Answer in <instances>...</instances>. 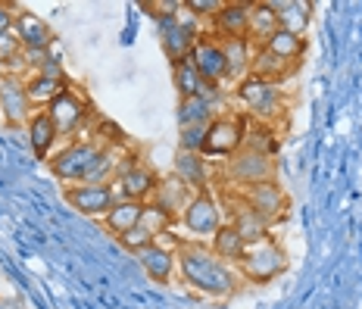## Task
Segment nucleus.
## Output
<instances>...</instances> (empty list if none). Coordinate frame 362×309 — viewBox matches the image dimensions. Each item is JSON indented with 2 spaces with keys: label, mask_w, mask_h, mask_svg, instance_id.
<instances>
[{
  "label": "nucleus",
  "mask_w": 362,
  "mask_h": 309,
  "mask_svg": "<svg viewBox=\"0 0 362 309\" xmlns=\"http://www.w3.org/2000/svg\"><path fill=\"white\" fill-rule=\"evenodd\" d=\"M247 10L250 4L244 0H225L222 10L209 19L216 41H228V37H247Z\"/></svg>",
  "instance_id": "16"
},
{
  "label": "nucleus",
  "mask_w": 362,
  "mask_h": 309,
  "mask_svg": "<svg viewBox=\"0 0 362 309\" xmlns=\"http://www.w3.org/2000/svg\"><path fill=\"white\" fill-rule=\"evenodd\" d=\"M6 66L10 69H22L25 66V50H22L19 37L16 35H0V69L6 72Z\"/></svg>",
  "instance_id": "34"
},
{
  "label": "nucleus",
  "mask_w": 362,
  "mask_h": 309,
  "mask_svg": "<svg viewBox=\"0 0 362 309\" xmlns=\"http://www.w3.org/2000/svg\"><path fill=\"white\" fill-rule=\"evenodd\" d=\"M175 222H178V218H172L169 213H165V209L156 206L153 200H147V203H144V216H141V225H144V228H147L156 240L169 235L172 225H175Z\"/></svg>",
  "instance_id": "33"
},
{
  "label": "nucleus",
  "mask_w": 362,
  "mask_h": 309,
  "mask_svg": "<svg viewBox=\"0 0 362 309\" xmlns=\"http://www.w3.org/2000/svg\"><path fill=\"white\" fill-rule=\"evenodd\" d=\"M32 100L25 91V78L19 72H0V119L10 128L28 125L32 119Z\"/></svg>",
  "instance_id": "8"
},
{
  "label": "nucleus",
  "mask_w": 362,
  "mask_h": 309,
  "mask_svg": "<svg viewBox=\"0 0 362 309\" xmlns=\"http://www.w3.org/2000/svg\"><path fill=\"white\" fill-rule=\"evenodd\" d=\"M25 134H28V144H32V153L37 160H50V156H54L59 132H57V125L50 122L47 110L32 112V119H28V125H25Z\"/></svg>",
  "instance_id": "19"
},
{
  "label": "nucleus",
  "mask_w": 362,
  "mask_h": 309,
  "mask_svg": "<svg viewBox=\"0 0 362 309\" xmlns=\"http://www.w3.org/2000/svg\"><path fill=\"white\" fill-rule=\"evenodd\" d=\"M203 147H206V125L178 128V150H185V153H203Z\"/></svg>",
  "instance_id": "36"
},
{
  "label": "nucleus",
  "mask_w": 362,
  "mask_h": 309,
  "mask_svg": "<svg viewBox=\"0 0 362 309\" xmlns=\"http://www.w3.org/2000/svg\"><path fill=\"white\" fill-rule=\"evenodd\" d=\"M187 59H191V66L197 69V75L203 81L218 85V88L225 85V78H228V69H225V54H222V44H218L213 35H200Z\"/></svg>",
  "instance_id": "13"
},
{
  "label": "nucleus",
  "mask_w": 362,
  "mask_h": 309,
  "mask_svg": "<svg viewBox=\"0 0 362 309\" xmlns=\"http://www.w3.org/2000/svg\"><path fill=\"white\" fill-rule=\"evenodd\" d=\"M172 85H175L178 100H181V97H197L200 88L206 85V81L197 75V69L191 66V59H185V63L172 66Z\"/></svg>",
  "instance_id": "32"
},
{
  "label": "nucleus",
  "mask_w": 362,
  "mask_h": 309,
  "mask_svg": "<svg viewBox=\"0 0 362 309\" xmlns=\"http://www.w3.org/2000/svg\"><path fill=\"white\" fill-rule=\"evenodd\" d=\"M235 100L250 112L253 122H266L275 125L284 116V94L281 85H272V81L259 78V75H247L244 81L235 85Z\"/></svg>",
  "instance_id": "4"
},
{
  "label": "nucleus",
  "mask_w": 362,
  "mask_h": 309,
  "mask_svg": "<svg viewBox=\"0 0 362 309\" xmlns=\"http://www.w3.org/2000/svg\"><path fill=\"white\" fill-rule=\"evenodd\" d=\"M138 262H141V269H144V275L150 278V281H156V284H169L172 275H175V269H178L175 250L163 247L160 240H156L153 247H147V250L138 256Z\"/></svg>",
  "instance_id": "21"
},
{
  "label": "nucleus",
  "mask_w": 362,
  "mask_h": 309,
  "mask_svg": "<svg viewBox=\"0 0 362 309\" xmlns=\"http://www.w3.org/2000/svg\"><path fill=\"white\" fill-rule=\"evenodd\" d=\"M278 28H281V22H278L269 0H253L250 10H247V41L253 47H262Z\"/></svg>",
  "instance_id": "20"
},
{
  "label": "nucleus",
  "mask_w": 362,
  "mask_h": 309,
  "mask_svg": "<svg viewBox=\"0 0 362 309\" xmlns=\"http://www.w3.org/2000/svg\"><path fill=\"white\" fill-rule=\"evenodd\" d=\"M216 116H218V110L213 107V103L203 100V97H181V100H178V110H175L178 128H187V125H209Z\"/></svg>",
  "instance_id": "29"
},
{
  "label": "nucleus",
  "mask_w": 362,
  "mask_h": 309,
  "mask_svg": "<svg viewBox=\"0 0 362 309\" xmlns=\"http://www.w3.org/2000/svg\"><path fill=\"white\" fill-rule=\"evenodd\" d=\"M100 147L103 144H97V141H90V138H85V141H69L63 150H57L54 156H50V172L63 182L66 187L69 185H81L88 178V169L94 165V160H97V153H100Z\"/></svg>",
  "instance_id": "6"
},
{
  "label": "nucleus",
  "mask_w": 362,
  "mask_h": 309,
  "mask_svg": "<svg viewBox=\"0 0 362 309\" xmlns=\"http://www.w3.org/2000/svg\"><path fill=\"white\" fill-rule=\"evenodd\" d=\"M244 150H253V153H262V156H275V150H278L275 128L266 125V122H253V125H247Z\"/></svg>",
  "instance_id": "31"
},
{
  "label": "nucleus",
  "mask_w": 362,
  "mask_h": 309,
  "mask_svg": "<svg viewBox=\"0 0 362 309\" xmlns=\"http://www.w3.org/2000/svg\"><path fill=\"white\" fill-rule=\"evenodd\" d=\"M225 0H185V6L194 13L197 19H213L218 10H222Z\"/></svg>",
  "instance_id": "37"
},
{
  "label": "nucleus",
  "mask_w": 362,
  "mask_h": 309,
  "mask_svg": "<svg viewBox=\"0 0 362 309\" xmlns=\"http://www.w3.org/2000/svg\"><path fill=\"white\" fill-rule=\"evenodd\" d=\"M175 262L178 272L185 278L187 288H194L203 297H231L240 288V275L235 266L222 262L200 240H187L175 247Z\"/></svg>",
  "instance_id": "1"
},
{
  "label": "nucleus",
  "mask_w": 362,
  "mask_h": 309,
  "mask_svg": "<svg viewBox=\"0 0 362 309\" xmlns=\"http://www.w3.org/2000/svg\"><path fill=\"white\" fill-rule=\"evenodd\" d=\"M141 216H144V203H138V200H116L110 213L103 216V222H107V228L119 238L122 231L141 225Z\"/></svg>",
  "instance_id": "28"
},
{
  "label": "nucleus",
  "mask_w": 362,
  "mask_h": 309,
  "mask_svg": "<svg viewBox=\"0 0 362 309\" xmlns=\"http://www.w3.org/2000/svg\"><path fill=\"white\" fill-rule=\"evenodd\" d=\"M66 88H69L66 81L47 78V75H37V72L25 75V91H28V100H32V107H37V110H47L50 103H54L57 97L66 91Z\"/></svg>",
  "instance_id": "26"
},
{
  "label": "nucleus",
  "mask_w": 362,
  "mask_h": 309,
  "mask_svg": "<svg viewBox=\"0 0 362 309\" xmlns=\"http://www.w3.org/2000/svg\"><path fill=\"white\" fill-rule=\"evenodd\" d=\"M218 44H222V54H225V69H228L225 81H231V85L244 81L253 66V44L247 37H228V41H218Z\"/></svg>",
  "instance_id": "22"
},
{
  "label": "nucleus",
  "mask_w": 362,
  "mask_h": 309,
  "mask_svg": "<svg viewBox=\"0 0 362 309\" xmlns=\"http://www.w3.org/2000/svg\"><path fill=\"white\" fill-rule=\"evenodd\" d=\"M37 75H47V78H57V81H66V72H63V63H59V57L47 54L41 59V66L35 69Z\"/></svg>",
  "instance_id": "38"
},
{
  "label": "nucleus",
  "mask_w": 362,
  "mask_h": 309,
  "mask_svg": "<svg viewBox=\"0 0 362 309\" xmlns=\"http://www.w3.org/2000/svg\"><path fill=\"white\" fill-rule=\"evenodd\" d=\"M194 238H213L222 228V203L213 197V191H200L194 194V200L187 203V209L178 218Z\"/></svg>",
  "instance_id": "11"
},
{
  "label": "nucleus",
  "mask_w": 362,
  "mask_h": 309,
  "mask_svg": "<svg viewBox=\"0 0 362 309\" xmlns=\"http://www.w3.org/2000/svg\"><path fill=\"white\" fill-rule=\"evenodd\" d=\"M244 138H247V119L231 116V112H218L213 122L206 125L203 156L206 160H231L235 153L244 150Z\"/></svg>",
  "instance_id": "5"
},
{
  "label": "nucleus",
  "mask_w": 362,
  "mask_h": 309,
  "mask_svg": "<svg viewBox=\"0 0 362 309\" xmlns=\"http://www.w3.org/2000/svg\"><path fill=\"white\" fill-rule=\"evenodd\" d=\"M272 10H275L278 22H281V28H288L293 35H306L309 28V13H313V6L303 4V0H269Z\"/></svg>",
  "instance_id": "25"
},
{
  "label": "nucleus",
  "mask_w": 362,
  "mask_h": 309,
  "mask_svg": "<svg viewBox=\"0 0 362 309\" xmlns=\"http://www.w3.org/2000/svg\"><path fill=\"white\" fill-rule=\"evenodd\" d=\"M47 116H50V122L57 125L59 138H75V134H78L81 128L88 125L90 107H88V100H85V97H81L78 91L66 88V91L59 94L57 100L47 107Z\"/></svg>",
  "instance_id": "10"
},
{
  "label": "nucleus",
  "mask_w": 362,
  "mask_h": 309,
  "mask_svg": "<svg viewBox=\"0 0 362 309\" xmlns=\"http://www.w3.org/2000/svg\"><path fill=\"white\" fill-rule=\"evenodd\" d=\"M13 35L19 37V44H22L25 54H47V50L54 47V41H57L54 28H50L47 22L37 16V13H32V10H19L16 13V28H13Z\"/></svg>",
  "instance_id": "14"
},
{
  "label": "nucleus",
  "mask_w": 362,
  "mask_h": 309,
  "mask_svg": "<svg viewBox=\"0 0 362 309\" xmlns=\"http://www.w3.org/2000/svg\"><path fill=\"white\" fill-rule=\"evenodd\" d=\"M119 244H122V250H128L132 256H141L147 250V247H153L156 244V238L150 235V231L144 228V225H134V228H128V231H122V235L116 238Z\"/></svg>",
  "instance_id": "35"
},
{
  "label": "nucleus",
  "mask_w": 362,
  "mask_h": 309,
  "mask_svg": "<svg viewBox=\"0 0 362 309\" xmlns=\"http://www.w3.org/2000/svg\"><path fill=\"white\" fill-rule=\"evenodd\" d=\"M156 185H160V175H156L150 165L141 163V165H134L132 172H125V175L116 182V197H119V200L147 203V200H153Z\"/></svg>",
  "instance_id": "15"
},
{
  "label": "nucleus",
  "mask_w": 362,
  "mask_h": 309,
  "mask_svg": "<svg viewBox=\"0 0 362 309\" xmlns=\"http://www.w3.org/2000/svg\"><path fill=\"white\" fill-rule=\"evenodd\" d=\"M231 225H235L238 235L244 238V244H256V240L272 235V225L256 213L253 206H247L240 194H238V206H235V216H231Z\"/></svg>",
  "instance_id": "23"
},
{
  "label": "nucleus",
  "mask_w": 362,
  "mask_h": 309,
  "mask_svg": "<svg viewBox=\"0 0 362 309\" xmlns=\"http://www.w3.org/2000/svg\"><path fill=\"white\" fill-rule=\"evenodd\" d=\"M200 22L191 10H187L185 4H178L175 13H163V16H156V35H160V47L165 59H169L172 66L185 63L187 57H191L194 44H197V37L203 35L200 32Z\"/></svg>",
  "instance_id": "2"
},
{
  "label": "nucleus",
  "mask_w": 362,
  "mask_h": 309,
  "mask_svg": "<svg viewBox=\"0 0 362 309\" xmlns=\"http://www.w3.org/2000/svg\"><path fill=\"white\" fill-rule=\"evenodd\" d=\"M244 238L238 235V228L231 222H225L222 228L216 231L213 238H209V250H213L222 262H228V266H235V262L240 260V253H244Z\"/></svg>",
  "instance_id": "27"
},
{
  "label": "nucleus",
  "mask_w": 362,
  "mask_h": 309,
  "mask_svg": "<svg viewBox=\"0 0 362 309\" xmlns=\"http://www.w3.org/2000/svg\"><path fill=\"white\" fill-rule=\"evenodd\" d=\"M172 175H178L181 182L194 191H209V178H213V163L203 153H185L178 150L175 153V165H172Z\"/></svg>",
  "instance_id": "17"
},
{
  "label": "nucleus",
  "mask_w": 362,
  "mask_h": 309,
  "mask_svg": "<svg viewBox=\"0 0 362 309\" xmlns=\"http://www.w3.org/2000/svg\"><path fill=\"white\" fill-rule=\"evenodd\" d=\"M297 63H288V59L269 54L266 47H253V66H250V75H259V78L272 81V85H284V81L293 75Z\"/></svg>",
  "instance_id": "24"
},
{
  "label": "nucleus",
  "mask_w": 362,
  "mask_h": 309,
  "mask_svg": "<svg viewBox=\"0 0 362 309\" xmlns=\"http://www.w3.org/2000/svg\"><path fill=\"white\" fill-rule=\"evenodd\" d=\"M16 6L13 4H0V35H10L16 28Z\"/></svg>",
  "instance_id": "39"
},
{
  "label": "nucleus",
  "mask_w": 362,
  "mask_h": 309,
  "mask_svg": "<svg viewBox=\"0 0 362 309\" xmlns=\"http://www.w3.org/2000/svg\"><path fill=\"white\" fill-rule=\"evenodd\" d=\"M0 309H19V303H13V300H6V303H0Z\"/></svg>",
  "instance_id": "40"
},
{
  "label": "nucleus",
  "mask_w": 362,
  "mask_h": 309,
  "mask_svg": "<svg viewBox=\"0 0 362 309\" xmlns=\"http://www.w3.org/2000/svg\"><path fill=\"white\" fill-rule=\"evenodd\" d=\"M194 187H187L178 175H163L160 185H156V194H153V203L160 209H165L172 218H181V213L187 209V203L194 200Z\"/></svg>",
  "instance_id": "18"
},
{
  "label": "nucleus",
  "mask_w": 362,
  "mask_h": 309,
  "mask_svg": "<svg viewBox=\"0 0 362 309\" xmlns=\"http://www.w3.org/2000/svg\"><path fill=\"white\" fill-rule=\"evenodd\" d=\"M240 197H244L247 206H253L256 213L266 218L269 225L281 222L291 209L288 191H284L278 182H262V185H253V187H240Z\"/></svg>",
  "instance_id": "12"
},
{
  "label": "nucleus",
  "mask_w": 362,
  "mask_h": 309,
  "mask_svg": "<svg viewBox=\"0 0 362 309\" xmlns=\"http://www.w3.org/2000/svg\"><path fill=\"white\" fill-rule=\"evenodd\" d=\"M262 47H266L269 54L288 59V63H300L303 54H306V37L303 35H293V32H288V28H278V32L272 35Z\"/></svg>",
  "instance_id": "30"
},
{
  "label": "nucleus",
  "mask_w": 362,
  "mask_h": 309,
  "mask_svg": "<svg viewBox=\"0 0 362 309\" xmlns=\"http://www.w3.org/2000/svg\"><path fill=\"white\" fill-rule=\"evenodd\" d=\"M235 269H238L240 281L269 284L288 269V253H284L281 244L269 235V238L256 240V244H247L244 253H240V260L235 262Z\"/></svg>",
  "instance_id": "3"
},
{
  "label": "nucleus",
  "mask_w": 362,
  "mask_h": 309,
  "mask_svg": "<svg viewBox=\"0 0 362 309\" xmlns=\"http://www.w3.org/2000/svg\"><path fill=\"white\" fill-rule=\"evenodd\" d=\"M222 175L238 187H253L262 182H275V160L253 150H240L228 163H222Z\"/></svg>",
  "instance_id": "7"
},
{
  "label": "nucleus",
  "mask_w": 362,
  "mask_h": 309,
  "mask_svg": "<svg viewBox=\"0 0 362 309\" xmlns=\"http://www.w3.org/2000/svg\"><path fill=\"white\" fill-rule=\"evenodd\" d=\"M63 200L69 203L75 213L88 216V218H103L116 203V185H69L63 187Z\"/></svg>",
  "instance_id": "9"
}]
</instances>
